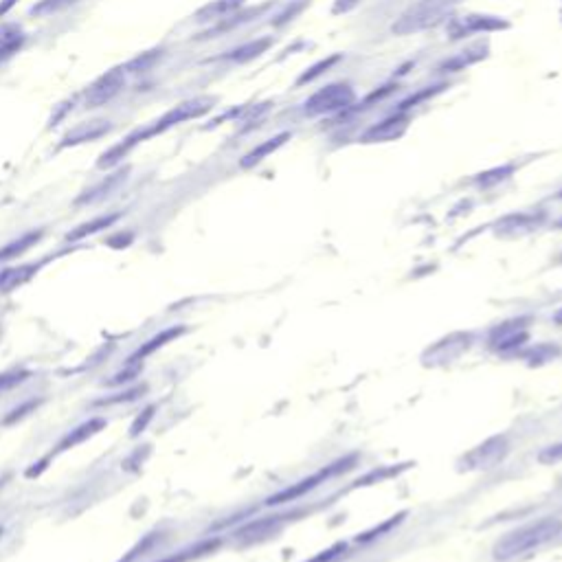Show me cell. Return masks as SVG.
<instances>
[{
	"label": "cell",
	"mask_w": 562,
	"mask_h": 562,
	"mask_svg": "<svg viewBox=\"0 0 562 562\" xmlns=\"http://www.w3.org/2000/svg\"><path fill=\"white\" fill-rule=\"evenodd\" d=\"M125 176H128V170H123V172H117V174H113V176H108L106 180H101L99 185H95L90 191H86L82 198H77V203H79V205H93V203H97V200H103L106 196H110V193L123 183Z\"/></svg>",
	"instance_id": "cell-14"
},
{
	"label": "cell",
	"mask_w": 562,
	"mask_h": 562,
	"mask_svg": "<svg viewBox=\"0 0 562 562\" xmlns=\"http://www.w3.org/2000/svg\"><path fill=\"white\" fill-rule=\"evenodd\" d=\"M211 108H213V99H209V97H196V99H189V101H183V103L174 106L172 110H167L160 119L152 121L150 125H145V128L134 130L125 141L113 145L110 150L103 152L99 156V160H97V167L99 170H110V167L119 165V162L125 156H128L139 143L148 141V139H152L156 134L167 132L170 128H174V125H180V123H185V121L203 117V115H207L211 110Z\"/></svg>",
	"instance_id": "cell-1"
},
{
	"label": "cell",
	"mask_w": 562,
	"mask_h": 562,
	"mask_svg": "<svg viewBox=\"0 0 562 562\" xmlns=\"http://www.w3.org/2000/svg\"><path fill=\"white\" fill-rule=\"evenodd\" d=\"M560 198H562V191H560Z\"/></svg>",
	"instance_id": "cell-37"
},
{
	"label": "cell",
	"mask_w": 562,
	"mask_h": 562,
	"mask_svg": "<svg viewBox=\"0 0 562 562\" xmlns=\"http://www.w3.org/2000/svg\"><path fill=\"white\" fill-rule=\"evenodd\" d=\"M338 551H345V545H334L332 549L323 551V556H317V558H312L310 562H330L332 558H336V556H338Z\"/></svg>",
	"instance_id": "cell-30"
},
{
	"label": "cell",
	"mask_w": 562,
	"mask_h": 562,
	"mask_svg": "<svg viewBox=\"0 0 562 562\" xmlns=\"http://www.w3.org/2000/svg\"><path fill=\"white\" fill-rule=\"evenodd\" d=\"M360 3V0H336V5H334V13H347V11H352L356 5Z\"/></svg>",
	"instance_id": "cell-31"
},
{
	"label": "cell",
	"mask_w": 562,
	"mask_h": 562,
	"mask_svg": "<svg viewBox=\"0 0 562 562\" xmlns=\"http://www.w3.org/2000/svg\"><path fill=\"white\" fill-rule=\"evenodd\" d=\"M180 334H185V328L183 325H178V328H170V330H162L160 334H156L154 338H150L148 343H143V345L130 356V362H141L143 358H148L150 354H154L156 350H160L162 345H167L174 338H178Z\"/></svg>",
	"instance_id": "cell-13"
},
{
	"label": "cell",
	"mask_w": 562,
	"mask_h": 562,
	"mask_svg": "<svg viewBox=\"0 0 562 562\" xmlns=\"http://www.w3.org/2000/svg\"><path fill=\"white\" fill-rule=\"evenodd\" d=\"M156 60H160V51H148V53H141L139 58L130 60L123 68L128 75H132V72H145L156 64Z\"/></svg>",
	"instance_id": "cell-24"
},
{
	"label": "cell",
	"mask_w": 562,
	"mask_h": 562,
	"mask_svg": "<svg viewBox=\"0 0 562 562\" xmlns=\"http://www.w3.org/2000/svg\"><path fill=\"white\" fill-rule=\"evenodd\" d=\"M487 56V49L483 44H477L473 49H468V51H461L459 56L455 58H450L442 64V70H461L464 66H470V64H475L479 60H483Z\"/></svg>",
	"instance_id": "cell-21"
},
{
	"label": "cell",
	"mask_w": 562,
	"mask_h": 562,
	"mask_svg": "<svg viewBox=\"0 0 562 562\" xmlns=\"http://www.w3.org/2000/svg\"><path fill=\"white\" fill-rule=\"evenodd\" d=\"M338 60H340V56H332V58H328V60H321V62H319V64H314L310 70H305V72H303V75L297 79V86H303V84H307V82L317 79L323 70H328V68H330L332 64H336Z\"/></svg>",
	"instance_id": "cell-26"
},
{
	"label": "cell",
	"mask_w": 562,
	"mask_h": 562,
	"mask_svg": "<svg viewBox=\"0 0 562 562\" xmlns=\"http://www.w3.org/2000/svg\"><path fill=\"white\" fill-rule=\"evenodd\" d=\"M354 461H356V457H347V459H340V461H336V464H332V466H328V468H323V470H319L317 475L307 477V479H301V481L295 483L293 487H286V490L277 492L275 497H270V499L266 501V505H281V503H288V501H295V499L303 497L305 492H310V490H314V487H319L325 479H330V477H336V475H340V473H345V470H350V468L354 466Z\"/></svg>",
	"instance_id": "cell-5"
},
{
	"label": "cell",
	"mask_w": 562,
	"mask_h": 562,
	"mask_svg": "<svg viewBox=\"0 0 562 562\" xmlns=\"http://www.w3.org/2000/svg\"><path fill=\"white\" fill-rule=\"evenodd\" d=\"M13 5H15V0H0V18H3Z\"/></svg>",
	"instance_id": "cell-33"
},
{
	"label": "cell",
	"mask_w": 562,
	"mask_h": 562,
	"mask_svg": "<svg viewBox=\"0 0 562 562\" xmlns=\"http://www.w3.org/2000/svg\"><path fill=\"white\" fill-rule=\"evenodd\" d=\"M42 238V231H33V233H27L23 235V238H18L13 242H9L7 246L0 248V262H7L11 257H18V255H23L25 250H29L33 244H38Z\"/></svg>",
	"instance_id": "cell-20"
},
{
	"label": "cell",
	"mask_w": 562,
	"mask_h": 562,
	"mask_svg": "<svg viewBox=\"0 0 562 562\" xmlns=\"http://www.w3.org/2000/svg\"><path fill=\"white\" fill-rule=\"evenodd\" d=\"M281 525V516H266V518H257L248 525H244L242 530H238V536L240 540H255V538H264L268 536L270 532H275Z\"/></svg>",
	"instance_id": "cell-16"
},
{
	"label": "cell",
	"mask_w": 562,
	"mask_h": 562,
	"mask_svg": "<svg viewBox=\"0 0 562 562\" xmlns=\"http://www.w3.org/2000/svg\"><path fill=\"white\" fill-rule=\"evenodd\" d=\"M556 323H560V325H562V307H560V312L556 314Z\"/></svg>",
	"instance_id": "cell-35"
},
{
	"label": "cell",
	"mask_w": 562,
	"mask_h": 562,
	"mask_svg": "<svg viewBox=\"0 0 562 562\" xmlns=\"http://www.w3.org/2000/svg\"><path fill=\"white\" fill-rule=\"evenodd\" d=\"M35 270H38V266H35V264L3 270V273H0V293H9V290H13L15 286L25 283L35 273Z\"/></svg>",
	"instance_id": "cell-19"
},
{
	"label": "cell",
	"mask_w": 562,
	"mask_h": 562,
	"mask_svg": "<svg viewBox=\"0 0 562 562\" xmlns=\"http://www.w3.org/2000/svg\"><path fill=\"white\" fill-rule=\"evenodd\" d=\"M152 413H154V409L150 407L148 411H145V418H143V420L139 418V420L134 422V426H132V435H139V433H143V428H145V424H148V420H152Z\"/></svg>",
	"instance_id": "cell-32"
},
{
	"label": "cell",
	"mask_w": 562,
	"mask_h": 562,
	"mask_svg": "<svg viewBox=\"0 0 562 562\" xmlns=\"http://www.w3.org/2000/svg\"><path fill=\"white\" fill-rule=\"evenodd\" d=\"M503 452H505V438H492L470 452L468 464L470 468H490L492 464L499 461V457H503Z\"/></svg>",
	"instance_id": "cell-10"
},
{
	"label": "cell",
	"mask_w": 562,
	"mask_h": 562,
	"mask_svg": "<svg viewBox=\"0 0 562 562\" xmlns=\"http://www.w3.org/2000/svg\"><path fill=\"white\" fill-rule=\"evenodd\" d=\"M117 220H119V213H110V215H101V217H95V220H90V222H86V224H79L75 231H70V233L66 235V240H68V242H77V240H84V238H88V235H95V233H99L101 229L113 226Z\"/></svg>",
	"instance_id": "cell-18"
},
{
	"label": "cell",
	"mask_w": 562,
	"mask_h": 562,
	"mask_svg": "<svg viewBox=\"0 0 562 562\" xmlns=\"http://www.w3.org/2000/svg\"><path fill=\"white\" fill-rule=\"evenodd\" d=\"M23 44H25L23 31H18L13 27L7 29V31H3V35H0V62H5L11 56H15V53L20 51Z\"/></svg>",
	"instance_id": "cell-22"
},
{
	"label": "cell",
	"mask_w": 562,
	"mask_h": 562,
	"mask_svg": "<svg viewBox=\"0 0 562 562\" xmlns=\"http://www.w3.org/2000/svg\"><path fill=\"white\" fill-rule=\"evenodd\" d=\"M562 532V521L554 516L538 518L530 525H523V528L505 534L492 549L497 560H512L516 556L528 554L540 545H545L551 538H556Z\"/></svg>",
	"instance_id": "cell-2"
},
{
	"label": "cell",
	"mask_w": 562,
	"mask_h": 562,
	"mask_svg": "<svg viewBox=\"0 0 562 562\" xmlns=\"http://www.w3.org/2000/svg\"><path fill=\"white\" fill-rule=\"evenodd\" d=\"M125 77H128V72H125L123 66H117L113 70H108L106 75H101L93 86L88 88L86 106L88 108H99V106H106L108 101H113L121 93V88L125 86Z\"/></svg>",
	"instance_id": "cell-6"
},
{
	"label": "cell",
	"mask_w": 562,
	"mask_h": 562,
	"mask_svg": "<svg viewBox=\"0 0 562 562\" xmlns=\"http://www.w3.org/2000/svg\"><path fill=\"white\" fill-rule=\"evenodd\" d=\"M25 378H27V373H0V391L11 389L13 385L23 383Z\"/></svg>",
	"instance_id": "cell-29"
},
{
	"label": "cell",
	"mask_w": 562,
	"mask_h": 562,
	"mask_svg": "<svg viewBox=\"0 0 562 562\" xmlns=\"http://www.w3.org/2000/svg\"><path fill=\"white\" fill-rule=\"evenodd\" d=\"M101 428H106V420H101V418H95V420H90V422H84L82 426L72 428V430L66 435V438L56 446V452H64V450H68V448H75V446L82 444L84 440L93 438V435L99 433Z\"/></svg>",
	"instance_id": "cell-11"
},
{
	"label": "cell",
	"mask_w": 562,
	"mask_h": 562,
	"mask_svg": "<svg viewBox=\"0 0 562 562\" xmlns=\"http://www.w3.org/2000/svg\"><path fill=\"white\" fill-rule=\"evenodd\" d=\"M409 128V117L404 113H397L385 121H380L362 134L365 143H385V141H395L400 139Z\"/></svg>",
	"instance_id": "cell-9"
},
{
	"label": "cell",
	"mask_w": 562,
	"mask_h": 562,
	"mask_svg": "<svg viewBox=\"0 0 562 562\" xmlns=\"http://www.w3.org/2000/svg\"><path fill=\"white\" fill-rule=\"evenodd\" d=\"M505 20L497 15H464V18H455L450 25H448V35L452 40H459V38H466V35H473V33H490V31H501V29H507Z\"/></svg>",
	"instance_id": "cell-7"
},
{
	"label": "cell",
	"mask_w": 562,
	"mask_h": 562,
	"mask_svg": "<svg viewBox=\"0 0 562 562\" xmlns=\"http://www.w3.org/2000/svg\"><path fill=\"white\" fill-rule=\"evenodd\" d=\"M110 121L106 119H95V121H84L79 125H75L72 130H68L60 143V148H75V145H82V143H90V141H97L101 136H106L110 132Z\"/></svg>",
	"instance_id": "cell-8"
},
{
	"label": "cell",
	"mask_w": 562,
	"mask_h": 562,
	"mask_svg": "<svg viewBox=\"0 0 562 562\" xmlns=\"http://www.w3.org/2000/svg\"><path fill=\"white\" fill-rule=\"evenodd\" d=\"M356 101V93L350 84H330L314 93L310 99L303 103V113L307 117L319 115H332L338 110H345Z\"/></svg>",
	"instance_id": "cell-4"
},
{
	"label": "cell",
	"mask_w": 562,
	"mask_h": 562,
	"mask_svg": "<svg viewBox=\"0 0 562 562\" xmlns=\"http://www.w3.org/2000/svg\"><path fill=\"white\" fill-rule=\"evenodd\" d=\"M244 0H215V3L203 7L200 11L196 13V20L207 23V20H222V18L231 15L235 9H238Z\"/></svg>",
	"instance_id": "cell-17"
},
{
	"label": "cell",
	"mask_w": 562,
	"mask_h": 562,
	"mask_svg": "<svg viewBox=\"0 0 562 562\" xmlns=\"http://www.w3.org/2000/svg\"><path fill=\"white\" fill-rule=\"evenodd\" d=\"M514 174V165H503V167H494V170H487V172H483V174H479L477 178H475V183L479 185V187H494V185H499V183H503V180H507Z\"/></svg>",
	"instance_id": "cell-23"
},
{
	"label": "cell",
	"mask_w": 562,
	"mask_h": 562,
	"mask_svg": "<svg viewBox=\"0 0 562 562\" xmlns=\"http://www.w3.org/2000/svg\"><path fill=\"white\" fill-rule=\"evenodd\" d=\"M538 461L540 464H558V461H562V442L554 444V446H547L545 450H540Z\"/></svg>",
	"instance_id": "cell-27"
},
{
	"label": "cell",
	"mask_w": 562,
	"mask_h": 562,
	"mask_svg": "<svg viewBox=\"0 0 562 562\" xmlns=\"http://www.w3.org/2000/svg\"><path fill=\"white\" fill-rule=\"evenodd\" d=\"M290 139V132H281V134H277V136H273V139H268V141H264L262 145H257V148H253L242 160H240V165L244 167V170H248V167H255L257 162H262L266 156H270L273 152H277L281 145L286 143Z\"/></svg>",
	"instance_id": "cell-12"
},
{
	"label": "cell",
	"mask_w": 562,
	"mask_h": 562,
	"mask_svg": "<svg viewBox=\"0 0 562 562\" xmlns=\"http://www.w3.org/2000/svg\"><path fill=\"white\" fill-rule=\"evenodd\" d=\"M442 88H444V86H438V88H433V90H430V88H426V90H422V93H418L415 97H409L407 101H402V103H400V113L409 110V108H413V106H418V103H420L422 99H426V97H433L435 93H440Z\"/></svg>",
	"instance_id": "cell-28"
},
{
	"label": "cell",
	"mask_w": 562,
	"mask_h": 562,
	"mask_svg": "<svg viewBox=\"0 0 562 562\" xmlns=\"http://www.w3.org/2000/svg\"><path fill=\"white\" fill-rule=\"evenodd\" d=\"M558 226H562V220H560V222H558Z\"/></svg>",
	"instance_id": "cell-36"
},
{
	"label": "cell",
	"mask_w": 562,
	"mask_h": 562,
	"mask_svg": "<svg viewBox=\"0 0 562 562\" xmlns=\"http://www.w3.org/2000/svg\"><path fill=\"white\" fill-rule=\"evenodd\" d=\"M273 44V38H260V40H253V42H246L238 49H233L226 56H222V60H229V62H248V60H255L260 58L262 53L268 51V46Z\"/></svg>",
	"instance_id": "cell-15"
},
{
	"label": "cell",
	"mask_w": 562,
	"mask_h": 562,
	"mask_svg": "<svg viewBox=\"0 0 562 562\" xmlns=\"http://www.w3.org/2000/svg\"><path fill=\"white\" fill-rule=\"evenodd\" d=\"M77 0H40L38 5L31 7V13L33 15H51V13H58L70 5H75Z\"/></svg>",
	"instance_id": "cell-25"
},
{
	"label": "cell",
	"mask_w": 562,
	"mask_h": 562,
	"mask_svg": "<svg viewBox=\"0 0 562 562\" xmlns=\"http://www.w3.org/2000/svg\"><path fill=\"white\" fill-rule=\"evenodd\" d=\"M160 562H183V556H174V558H165V560H160Z\"/></svg>",
	"instance_id": "cell-34"
},
{
	"label": "cell",
	"mask_w": 562,
	"mask_h": 562,
	"mask_svg": "<svg viewBox=\"0 0 562 562\" xmlns=\"http://www.w3.org/2000/svg\"><path fill=\"white\" fill-rule=\"evenodd\" d=\"M452 5H455V0H422V3L404 11L400 15V20L391 27V31L397 35H407L435 27L444 20V15L450 11Z\"/></svg>",
	"instance_id": "cell-3"
}]
</instances>
